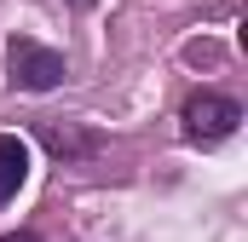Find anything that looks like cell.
<instances>
[{"label": "cell", "instance_id": "cell-1", "mask_svg": "<svg viewBox=\"0 0 248 242\" xmlns=\"http://www.w3.org/2000/svg\"><path fill=\"white\" fill-rule=\"evenodd\" d=\"M6 75H12V87H23V92H52L63 75H69V63H63V52L29 41V35H12V41H6Z\"/></svg>", "mask_w": 248, "mask_h": 242}, {"label": "cell", "instance_id": "cell-2", "mask_svg": "<svg viewBox=\"0 0 248 242\" xmlns=\"http://www.w3.org/2000/svg\"><path fill=\"white\" fill-rule=\"evenodd\" d=\"M237 121H243V104H237V98H225V92H196L185 104V138L190 144H219V138L237 133Z\"/></svg>", "mask_w": 248, "mask_h": 242}, {"label": "cell", "instance_id": "cell-3", "mask_svg": "<svg viewBox=\"0 0 248 242\" xmlns=\"http://www.w3.org/2000/svg\"><path fill=\"white\" fill-rule=\"evenodd\" d=\"M41 144H46L58 162H87V156H98L104 138H98L93 127H75V121H63V127L58 121H41Z\"/></svg>", "mask_w": 248, "mask_h": 242}, {"label": "cell", "instance_id": "cell-4", "mask_svg": "<svg viewBox=\"0 0 248 242\" xmlns=\"http://www.w3.org/2000/svg\"><path fill=\"white\" fill-rule=\"evenodd\" d=\"M23 179H29V144L17 133H0V208L23 190Z\"/></svg>", "mask_w": 248, "mask_h": 242}, {"label": "cell", "instance_id": "cell-5", "mask_svg": "<svg viewBox=\"0 0 248 242\" xmlns=\"http://www.w3.org/2000/svg\"><path fill=\"white\" fill-rule=\"evenodd\" d=\"M0 242H41L35 231H12V237H0Z\"/></svg>", "mask_w": 248, "mask_h": 242}, {"label": "cell", "instance_id": "cell-6", "mask_svg": "<svg viewBox=\"0 0 248 242\" xmlns=\"http://www.w3.org/2000/svg\"><path fill=\"white\" fill-rule=\"evenodd\" d=\"M69 6H87V0H69Z\"/></svg>", "mask_w": 248, "mask_h": 242}]
</instances>
